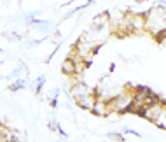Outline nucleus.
<instances>
[{"label": "nucleus", "instance_id": "obj_9", "mask_svg": "<svg viewBox=\"0 0 166 142\" xmlns=\"http://www.w3.org/2000/svg\"><path fill=\"white\" fill-rule=\"evenodd\" d=\"M135 2H136V4H143V2H145V0H135Z\"/></svg>", "mask_w": 166, "mask_h": 142}, {"label": "nucleus", "instance_id": "obj_2", "mask_svg": "<svg viewBox=\"0 0 166 142\" xmlns=\"http://www.w3.org/2000/svg\"><path fill=\"white\" fill-rule=\"evenodd\" d=\"M107 105H108V112L114 111V112H119V114H126V112L133 111L135 100H133L131 93H121L117 97H112L110 100H107Z\"/></svg>", "mask_w": 166, "mask_h": 142}, {"label": "nucleus", "instance_id": "obj_6", "mask_svg": "<svg viewBox=\"0 0 166 142\" xmlns=\"http://www.w3.org/2000/svg\"><path fill=\"white\" fill-rule=\"evenodd\" d=\"M110 139H114V141H119V142L126 141V139H124V135H122V133H110Z\"/></svg>", "mask_w": 166, "mask_h": 142}, {"label": "nucleus", "instance_id": "obj_5", "mask_svg": "<svg viewBox=\"0 0 166 142\" xmlns=\"http://www.w3.org/2000/svg\"><path fill=\"white\" fill-rule=\"evenodd\" d=\"M44 83H46V77H44V76H40V77L37 79V88H35V93H40V90H42V84H44Z\"/></svg>", "mask_w": 166, "mask_h": 142}, {"label": "nucleus", "instance_id": "obj_1", "mask_svg": "<svg viewBox=\"0 0 166 142\" xmlns=\"http://www.w3.org/2000/svg\"><path fill=\"white\" fill-rule=\"evenodd\" d=\"M143 30H147L156 40H161L166 37V5L161 4L157 7H152L145 13L143 19Z\"/></svg>", "mask_w": 166, "mask_h": 142}, {"label": "nucleus", "instance_id": "obj_3", "mask_svg": "<svg viewBox=\"0 0 166 142\" xmlns=\"http://www.w3.org/2000/svg\"><path fill=\"white\" fill-rule=\"evenodd\" d=\"M74 102L82 109V111H91L93 109V105H94V102H96V97L91 93V91H88V93H84V95H80L79 98H75Z\"/></svg>", "mask_w": 166, "mask_h": 142}, {"label": "nucleus", "instance_id": "obj_7", "mask_svg": "<svg viewBox=\"0 0 166 142\" xmlns=\"http://www.w3.org/2000/svg\"><path fill=\"white\" fill-rule=\"evenodd\" d=\"M49 103H51L52 109H56V107H58V100H56V98H51V102H49Z\"/></svg>", "mask_w": 166, "mask_h": 142}, {"label": "nucleus", "instance_id": "obj_4", "mask_svg": "<svg viewBox=\"0 0 166 142\" xmlns=\"http://www.w3.org/2000/svg\"><path fill=\"white\" fill-rule=\"evenodd\" d=\"M25 86H26L25 81H23V79H18V81H14L13 84L9 86V90H11V91H19V90H23Z\"/></svg>", "mask_w": 166, "mask_h": 142}, {"label": "nucleus", "instance_id": "obj_8", "mask_svg": "<svg viewBox=\"0 0 166 142\" xmlns=\"http://www.w3.org/2000/svg\"><path fill=\"white\" fill-rule=\"evenodd\" d=\"M49 128H51V130H54V132L58 130V126H56V121H51V123H49Z\"/></svg>", "mask_w": 166, "mask_h": 142}]
</instances>
